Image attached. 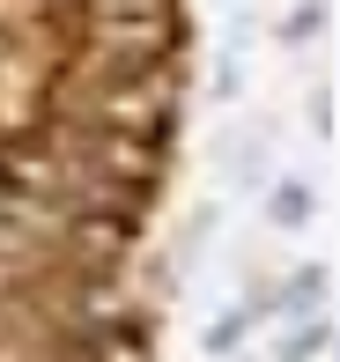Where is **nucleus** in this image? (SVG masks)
I'll return each mask as SVG.
<instances>
[{
    "label": "nucleus",
    "instance_id": "nucleus-1",
    "mask_svg": "<svg viewBox=\"0 0 340 362\" xmlns=\"http://www.w3.org/2000/svg\"><path fill=\"white\" fill-rule=\"evenodd\" d=\"M303 207H311V200H303L296 185H288V192H274V215H281V222H303Z\"/></svg>",
    "mask_w": 340,
    "mask_h": 362
}]
</instances>
